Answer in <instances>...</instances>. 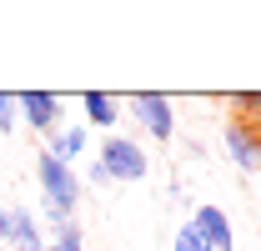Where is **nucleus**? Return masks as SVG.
Returning a JSON list of instances; mask_svg holds the SVG:
<instances>
[{"mask_svg":"<svg viewBox=\"0 0 261 251\" xmlns=\"http://www.w3.org/2000/svg\"><path fill=\"white\" fill-rule=\"evenodd\" d=\"M35 181H40V216L50 226L75 221V206H81V176H75V166H65L50 151H40L35 156Z\"/></svg>","mask_w":261,"mask_h":251,"instance_id":"obj_1","label":"nucleus"},{"mask_svg":"<svg viewBox=\"0 0 261 251\" xmlns=\"http://www.w3.org/2000/svg\"><path fill=\"white\" fill-rule=\"evenodd\" d=\"M100 166H106V176H111V186H130V181H146L151 176V156H146V146L136 141V136H106L100 141Z\"/></svg>","mask_w":261,"mask_h":251,"instance_id":"obj_2","label":"nucleus"},{"mask_svg":"<svg viewBox=\"0 0 261 251\" xmlns=\"http://www.w3.org/2000/svg\"><path fill=\"white\" fill-rule=\"evenodd\" d=\"M126 111L136 116V126L151 136V141H171L176 136V106H171V95H161V91H136L126 101Z\"/></svg>","mask_w":261,"mask_h":251,"instance_id":"obj_3","label":"nucleus"},{"mask_svg":"<svg viewBox=\"0 0 261 251\" xmlns=\"http://www.w3.org/2000/svg\"><path fill=\"white\" fill-rule=\"evenodd\" d=\"M20 121L40 131V136H56L61 131V95L56 91H20Z\"/></svg>","mask_w":261,"mask_h":251,"instance_id":"obj_4","label":"nucleus"},{"mask_svg":"<svg viewBox=\"0 0 261 251\" xmlns=\"http://www.w3.org/2000/svg\"><path fill=\"white\" fill-rule=\"evenodd\" d=\"M221 141H226V156L236 161L241 171H256V166H261V131H256V126H246L241 116H231V121H226Z\"/></svg>","mask_w":261,"mask_h":251,"instance_id":"obj_5","label":"nucleus"},{"mask_svg":"<svg viewBox=\"0 0 261 251\" xmlns=\"http://www.w3.org/2000/svg\"><path fill=\"white\" fill-rule=\"evenodd\" d=\"M45 151L56 161H65V166H75V161L91 151V126L86 121H65L56 136H45Z\"/></svg>","mask_w":261,"mask_h":251,"instance_id":"obj_6","label":"nucleus"},{"mask_svg":"<svg viewBox=\"0 0 261 251\" xmlns=\"http://www.w3.org/2000/svg\"><path fill=\"white\" fill-rule=\"evenodd\" d=\"M81 111H86V126H96V131H106V136H116V126H121V95L86 91V95H81Z\"/></svg>","mask_w":261,"mask_h":251,"instance_id":"obj_7","label":"nucleus"},{"mask_svg":"<svg viewBox=\"0 0 261 251\" xmlns=\"http://www.w3.org/2000/svg\"><path fill=\"white\" fill-rule=\"evenodd\" d=\"M196 231L211 241V251H236V236H231V216L221 206H196Z\"/></svg>","mask_w":261,"mask_h":251,"instance_id":"obj_8","label":"nucleus"},{"mask_svg":"<svg viewBox=\"0 0 261 251\" xmlns=\"http://www.w3.org/2000/svg\"><path fill=\"white\" fill-rule=\"evenodd\" d=\"M10 251H45V236L31 206H10Z\"/></svg>","mask_w":261,"mask_h":251,"instance_id":"obj_9","label":"nucleus"},{"mask_svg":"<svg viewBox=\"0 0 261 251\" xmlns=\"http://www.w3.org/2000/svg\"><path fill=\"white\" fill-rule=\"evenodd\" d=\"M45 251H86V241H81V226H75V221L56 226V231L45 236Z\"/></svg>","mask_w":261,"mask_h":251,"instance_id":"obj_10","label":"nucleus"},{"mask_svg":"<svg viewBox=\"0 0 261 251\" xmlns=\"http://www.w3.org/2000/svg\"><path fill=\"white\" fill-rule=\"evenodd\" d=\"M171 251H211V241H206V236L196 231V221H186V226H181V231L171 236Z\"/></svg>","mask_w":261,"mask_h":251,"instance_id":"obj_11","label":"nucleus"},{"mask_svg":"<svg viewBox=\"0 0 261 251\" xmlns=\"http://www.w3.org/2000/svg\"><path fill=\"white\" fill-rule=\"evenodd\" d=\"M20 126V95L15 91H0V136H10Z\"/></svg>","mask_w":261,"mask_h":251,"instance_id":"obj_12","label":"nucleus"},{"mask_svg":"<svg viewBox=\"0 0 261 251\" xmlns=\"http://www.w3.org/2000/svg\"><path fill=\"white\" fill-rule=\"evenodd\" d=\"M86 181H91V186H111V176H106V166H100V161L86 166Z\"/></svg>","mask_w":261,"mask_h":251,"instance_id":"obj_13","label":"nucleus"},{"mask_svg":"<svg viewBox=\"0 0 261 251\" xmlns=\"http://www.w3.org/2000/svg\"><path fill=\"white\" fill-rule=\"evenodd\" d=\"M10 246V211H0V251Z\"/></svg>","mask_w":261,"mask_h":251,"instance_id":"obj_14","label":"nucleus"},{"mask_svg":"<svg viewBox=\"0 0 261 251\" xmlns=\"http://www.w3.org/2000/svg\"><path fill=\"white\" fill-rule=\"evenodd\" d=\"M5 251H10V246H5Z\"/></svg>","mask_w":261,"mask_h":251,"instance_id":"obj_15","label":"nucleus"}]
</instances>
